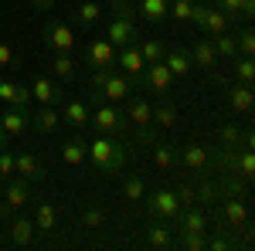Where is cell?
I'll return each instance as SVG.
<instances>
[{
    "mask_svg": "<svg viewBox=\"0 0 255 251\" xmlns=\"http://www.w3.org/2000/svg\"><path fill=\"white\" fill-rule=\"evenodd\" d=\"M89 160H92V167L102 170L106 176H116L126 170V160H129V150H126V143L116 139V136H96V143H89Z\"/></svg>",
    "mask_w": 255,
    "mask_h": 251,
    "instance_id": "obj_1",
    "label": "cell"
},
{
    "mask_svg": "<svg viewBox=\"0 0 255 251\" xmlns=\"http://www.w3.org/2000/svg\"><path fill=\"white\" fill-rule=\"evenodd\" d=\"M109 14H113V20H109V27H106V38L113 41L116 48H126V44H133V41L139 38L136 31V10H133V3H126V0H109Z\"/></svg>",
    "mask_w": 255,
    "mask_h": 251,
    "instance_id": "obj_2",
    "label": "cell"
},
{
    "mask_svg": "<svg viewBox=\"0 0 255 251\" xmlns=\"http://www.w3.org/2000/svg\"><path fill=\"white\" fill-rule=\"evenodd\" d=\"M92 92H99L109 102H126V95L133 92V82L119 75L116 68H92Z\"/></svg>",
    "mask_w": 255,
    "mask_h": 251,
    "instance_id": "obj_3",
    "label": "cell"
},
{
    "mask_svg": "<svg viewBox=\"0 0 255 251\" xmlns=\"http://www.w3.org/2000/svg\"><path fill=\"white\" fill-rule=\"evenodd\" d=\"M89 122H92L96 133H102V136H123L126 133V116L119 112L116 105H106L99 92H96V105L89 109Z\"/></svg>",
    "mask_w": 255,
    "mask_h": 251,
    "instance_id": "obj_4",
    "label": "cell"
},
{
    "mask_svg": "<svg viewBox=\"0 0 255 251\" xmlns=\"http://www.w3.org/2000/svg\"><path fill=\"white\" fill-rule=\"evenodd\" d=\"M177 78L170 75V68L163 65V61H150V65H143V72L136 75V82L133 85H139V88H146V92H153V95H170V88H174Z\"/></svg>",
    "mask_w": 255,
    "mask_h": 251,
    "instance_id": "obj_5",
    "label": "cell"
},
{
    "mask_svg": "<svg viewBox=\"0 0 255 251\" xmlns=\"http://www.w3.org/2000/svg\"><path fill=\"white\" fill-rule=\"evenodd\" d=\"M41 38H44V44L51 51H72L75 48V34H72V27L65 20H48L44 31H41Z\"/></svg>",
    "mask_w": 255,
    "mask_h": 251,
    "instance_id": "obj_6",
    "label": "cell"
},
{
    "mask_svg": "<svg viewBox=\"0 0 255 251\" xmlns=\"http://www.w3.org/2000/svg\"><path fill=\"white\" fill-rule=\"evenodd\" d=\"M116 44L109 38H96L89 48H85V65L92 68H116Z\"/></svg>",
    "mask_w": 255,
    "mask_h": 251,
    "instance_id": "obj_7",
    "label": "cell"
},
{
    "mask_svg": "<svg viewBox=\"0 0 255 251\" xmlns=\"http://www.w3.org/2000/svg\"><path fill=\"white\" fill-rule=\"evenodd\" d=\"M146 211L153 214V217H163V221H177V214H180V200H177L174 190H153V193H150V200H146Z\"/></svg>",
    "mask_w": 255,
    "mask_h": 251,
    "instance_id": "obj_8",
    "label": "cell"
},
{
    "mask_svg": "<svg viewBox=\"0 0 255 251\" xmlns=\"http://www.w3.org/2000/svg\"><path fill=\"white\" fill-rule=\"evenodd\" d=\"M27 88H31V98H38L41 105H58V102H65V88L48 75H34V82Z\"/></svg>",
    "mask_w": 255,
    "mask_h": 251,
    "instance_id": "obj_9",
    "label": "cell"
},
{
    "mask_svg": "<svg viewBox=\"0 0 255 251\" xmlns=\"http://www.w3.org/2000/svg\"><path fill=\"white\" fill-rule=\"evenodd\" d=\"M174 231H177V238H184V234H208V217H204V211H197L194 204L180 207Z\"/></svg>",
    "mask_w": 255,
    "mask_h": 251,
    "instance_id": "obj_10",
    "label": "cell"
},
{
    "mask_svg": "<svg viewBox=\"0 0 255 251\" xmlns=\"http://www.w3.org/2000/svg\"><path fill=\"white\" fill-rule=\"evenodd\" d=\"M0 129L7 136H20L24 129H31V109L24 105H10L3 116H0Z\"/></svg>",
    "mask_w": 255,
    "mask_h": 251,
    "instance_id": "obj_11",
    "label": "cell"
},
{
    "mask_svg": "<svg viewBox=\"0 0 255 251\" xmlns=\"http://www.w3.org/2000/svg\"><path fill=\"white\" fill-rule=\"evenodd\" d=\"M126 119H129L133 126H150V122H153V105L143 95L129 92V95H126Z\"/></svg>",
    "mask_w": 255,
    "mask_h": 251,
    "instance_id": "obj_12",
    "label": "cell"
},
{
    "mask_svg": "<svg viewBox=\"0 0 255 251\" xmlns=\"http://www.w3.org/2000/svg\"><path fill=\"white\" fill-rule=\"evenodd\" d=\"M163 65L170 68V75H174V78H187L191 72H194L191 51H184V48H167V51H163Z\"/></svg>",
    "mask_w": 255,
    "mask_h": 251,
    "instance_id": "obj_13",
    "label": "cell"
},
{
    "mask_svg": "<svg viewBox=\"0 0 255 251\" xmlns=\"http://www.w3.org/2000/svg\"><path fill=\"white\" fill-rule=\"evenodd\" d=\"M14 173L24 180H44V163L38 153H14Z\"/></svg>",
    "mask_w": 255,
    "mask_h": 251,
    "instance_id": "obj_14",
    "label": "cell"
},
{
    "mask_svg": "<svg viewBox=\"0 0 255 251\" xmlns=\"http://www.w3.org/2000/svg\"><path fill=\"white\" fill-rule=\"evenodd\" d=\"M221 214H225V224H228V228H249V204H245L242 197H235V193L225 200Z\"/></svg>",
    "mask_w": 255,
    "mask_h": 251,
    "instance_id": "obj_15",
    "label": "cell"
},
{
    "mask_svg": "<svg viewBox=\"0 0 255 251\" xmlns=\"http://www.w3.org/2000/svg\"><path fill=\"white\" fill-rule=\"evenodd\" d=\"M252 105H255V95H252V85H232L228 88V109L232 112H238V116H249L252 112Z\"/></svg>",
    "mask_w": 255,
    "mask_h": 251,
    "instance_id": "obj_16",
    "label": "cell"
},
{
    "mask_svg": "<svg viewBox=\"0 0 255 251\" xmlns=\"http://www.w3.org/2000/svg\"><path fill=\"white\" fill-rule=\"evenodd\" d=\"M116 65H123V72L136 82V75L143 72V65H146V61H143V55H139V48H136V41L116 51Z\"/></svg>",
    "mask_w": 255,
    "mask_h": 251,
    "instance_id": "obj_17",
    "label": "cell"
},
{
    "mask_svg": "<svg viewBox=\"0 0 255 251\" xmlns=\"http://www.w3.org/2000/svg\"><path fill=\"white\" fill-rule=\"evenodd\" d=\"M0 102H7V105H31V88L27 85H20V82H10V78H3L0 82Z\"/></svg>",
    "mask_w": 255,
    "mask_h": 251,
    "instance_id": "obj_18",
    "label": "cell"
},
{
    "mask_svg": "<svg viewBox=\"0 0 255 251\" xmlns=\"http://www.w3.org/2000/svg\"><path fill=\"white\" fill-rule=\"evenodd\" d=\"M106 10L99 7V0H82V3H75V10H72V20L79 24V27H96L99 24V17H102Z\"/></svg>",
    "mask_w": 255,
    "mask_h": 251,
    "instance_id": "obj_19",
    "label": "cell"
},
{
    "mask_svg": "<svg viewBox=\"0 0 255 251\" xmlns=\"http://www.w3.org/2000/svg\"><path fill=\"white\" fill-rule=\"evenodd\" d=\"M58 126H61V116L55 112V105H41L38 112H31V129H38L41 136L55 133Z\"/></svg>",
    "mask_w": 255,
    "mask_h": 251,
    "instance_id": "obj_20",
    "label": "cell"
},
{
    "mask_svg": "<svg viewBox=\"0 0 255 251\" xmlns=\"http://www.w3.org/2000/svg\"><path fill=\"white\" fill-rule=\"evenodd\" d=\"M191 61H194V68H215L218 65V51H215V44H211V38H201L194 41V48H191Z\"/></svg>",
    "mask_w": 255,
    "mask_h": 251,
    "instance_id": "obj_21",
    "label": "cell"
},
{
    "mask_svg": "<svg viewBox=\"0 0 255 251\" xmlns=\"http://www.w3.org/2000/svg\"><path fill=\"white\" fill-rule=\"evenodd\" d=\"M61 160H65L68 167H82V163L89 160V143L79 139V136L65 139V143H61Z\"/></svg>",
    "mask_w": 255,
    "mask_h": 251,
    "instance_id": "obj_22",
    "label": "cell"
},
{
    "mask_svg": "<svg viewBox=\"0 0 255 251\" xmlns=\"http://www.w3.org/2000/svg\"><path fill=\"white\" fill-rule=\"evenodd\" d=\"M146 241H150L153 248H174V245H177L174 224H167V221L160 217L157 224H150V231H146Z\"/></svg>",
    "mask_w": 255,
    "mask_h": 251,
    "instance_id": "obj_23",
    "label": "cell"
},
{
    "mask_svg": "<svg viewBox=\"0 0 255 251\" xmlns=\"http://www.w3.org/2000/svg\"><path fill=\"white\" fill-rule=\"evenodd\" d=\"M27 200H31V180H24V176H20V180H10V183H7V200H3V207H7V211H10V207L17 211Z\"/></svg>",
    "mask_w": 255,
    "mask_h": 251,
    "instance_id": "obj_24",
    "label": "cell"
},
{
    "mask_svg": "<svg viewBox=\"0 0 255 251\" xmlns=\"http://www.w3.org/2000/svg\"><path fill=\"white\" fill-rule=\"evenodd\" d=\"M177 160L187 167V170H204L208 167V150L201 143H191V146H180L177 150Z\"/></svg>",
    "mask_w": 255,
    "mask_h": 251,
    "instance_id": "obj_25",
    "label": "cell"
},
{
    "mask_svg": "<svg viewBox=\"0 0 255 251\" xmlns=\"http://www.w3.org/2000/svg\"><path fill=\"white\" fill-rule=\"evenodd\" d=\"M55 228H58V207H55L51 200H41L38 211H34V231L51 234Z\"/></svg>",
    "mask_w": 255,
    "mask_h": 251,
    "instance_id": "obj_26",
    "label": "cell"
},
{
    "mask_svg": "<svg viewBox=\"0 0 255 251\" xmlns=\"http://www.w3.org/2000/svg\"><path fill=\"white\" fill-rule=\"evenodd\" d=\"M61 122H68L72 129H82L89 122V105L82 98H68L65 102V112H61Z\"/></svg>",
    "mask_w": 255,
    "mask_h": 251,
    "instance_id": "obj_27",
    "label": "cell"
},
{
    "mask_svg": "<svg viewBox=\"0 0 255 251\" xmlns=\"http://www.w3.org/2000/svg\"><path fill=\"white\" fill-rule=\"evenodd\" d=\"M228 27H232L228 14H221L218 7H208V14H204V20H201V31H204L208 38H215V34H225Z\"/></svg>",
    "mask_w": 255,
    "mask_h": 251,
    "instance_id": "obj_28",
    "label": "cell"
},
{
    "mask_svg": "<svg viewBox=\"0 0 255 251\" xmlns=\"http://www.w3.org/2000/svg\"><path fill=\"white\" fill-rule=\"evenodd\" d=\"M136 3L143 20H150V24H160V20L170 17V0H136Z\"/></svg>",
    "mask_w": 255,
    "mask_h": 251,
    "instance_id": "obj_29",
    "label": "cell"
},
{
    "mask_svg": "<svg viewBox=\"0 0 255 251\" xmlns=\"http://www.w3.org/2000/svg\"><path fill=\"white\" fill-rule=\"evenodd\" d=\"M10 241H14L17 248H27V245L34 241V221H31V217H14V221H10Z\"/></svg>",
    "mask_w": 255,
    "mask_h": 251,
    "instance_id": "obj_30",
    "label": "cell"
},
{
    "mask_svg": "<svg viewBox=\"0 0 255 251\" xmlns=\"http://www.w3.org/2000/svg\"><path fill=\"white\" fill-rule=\"evenodd\" d=\"M150 146H153V163H157L163 173H167V170H174L177 163H180V160H177V150H174V146H167L163 139H153Z\"/></svg>",
    "mask_w": 255,
    "mask_h": 251,
    "instance_id": "obj_31",
    "label": "cell"
},
{
    "mask_svg": "<svg viewBox=\"0 0 255 251\" xmlns=\"http://www.w3.org/2000/svg\"><path fill=\"white\" fill-rule=\"evenodd\" d=\"M136 48H139V55H143L146 65L150 61H163V51H167V44L157 38H136Z\"/></svg>",
    "mask_w": 255,
    "mask_h": 251,
    "instance_id": "obj_32",
    "label": "cell"
},
{
    "mask_svg": "<svg viewBox=\"0 0 255 251\" xmlns=\"http://www.w3.org/2000/svg\"><path fill=\"white\" fill-rule=\"evenodd\" d=\"M51 72H55L61 82H68V78L75 75V61H72V51H55V58H51Z\"/></svg>",
    "mask_w": 255,
    "mask_h": 251,
    "instance_id": "obj_33",
    "label": "cell"
},
{
    "mask_svg": "<svg viewBox=\"0 0 255 251\" xmlns=\"http://www.w3.org/2000/svg\"><path fill=\"white\" fill-rule=\"evenodd\" d=\"M211 44H215L218 58H235V55H238L235 34H232V31H225V34H215V38H211Z\"/></svg>",
    "mask_w": 255,
    "mask_h": 251,
    "instance_id": "obj_34",
    "label": "cell"
},
{
    "mask_svg": "<svg viewBox=\"0 0 255 251\" xmlns=\"http://www.w3.org/2000/svg\"><path fill=\"white\" fill-rule=\"evenodd\" d=\"M123 193H126V200H143L146 197V183H143V176L129 173L123 180Z\"/></svg>",
    "mask_w": 255,
    "mask_h": 251,
    "instance_id": "obj_35",
    "label": "cell"
},
{
    "mask_svg": "<svg viewBox=\"0 0 255 251\" xmlns=\"http://www.w3.org/2000/svg\"><path fill=\"white\" fill-rule=\"evenodd\" d=\"M177 109L174 105H170V102H160L157 109H153V122H157V126H163V129H170V126H177Z\"/></svg>",
    "mask_w": 255,
    "mask_h": 251,
    "instance_id": "obj_36",
    "label": "cell"
},
{
    "mask_svg": "<svg viewBox=\"0 0 255 251\" xmlns=\"http://www.w3.org/2000/svg\"><path fill=\"white\" fill-rule=\"evenodd\" d=\"M235 48H238V55H242V58H252V51H255V34H252V27H242V31H235Z\"/></svg>",
    "mask_w": 255,
    "mask_h": 251,
    "instance_id": "obj_37",
    "label": "cell"
},
{
    "mask_svg": "<svg viewBox=\"0 0 255 251\" xmlns=\"http://www.w3.org/2000/svg\"><path fill=\"white\" fill-rule=\"evenodd\" d=\"M221 146L242 150V146H245V133H242L238 126H221Z\"/></svg>",
    "mask_w": 255,
    "mask_h": 251,
    "instance_id": "obj_38",
    "label": "cell"
},
{
    "mask_svg": "<svg viewBox=\"0 0 255 251\" xmlns=\"http://www.w3.org/2000/svg\"><path fill=\"white\" fill-rule=\"evenodd\" d=\"M102 224H106V211L102 207H85L82 211V228L85 231H99Z\"/></svg>",
    "mask_w": 255,
    "mask_h": 251,
    "instance_id": "obj_39",
    "label": "cell"
},
{
    "mask_svg": "<svg viewBox=\"0 0 255 251\" xmlns=\"http://www.w3.org/2000/svg\"><path fill=\"white\" fill-rule=\"evenodd\" d=\"M177 245L187 251H204L208 248V234H184V238H177Z\"/></svg>",
    "mask_w": 255,
    "mask_h": 251,
    "instance_id": "obj_40",
    "label": "cell"
},
{
    "mask_svg": "<svg viewBox=\"0 0 255 251\" xmlns=\"http://www.w3.org/2000/svg\"><path fill=\"white\" fill-rule=\"evenodd\" d=\"M235 75H238V82H242V85H252V78H255V61H252V58H238Z\"/></svg>",
    "mask_w": 255,
    "mask_h": 251,
    "instance_id": "obj_41",
    "label": "cell"
},
{
    "mask_svg": "<svg viewBox=\"0 0 255 251\" xmlns=\"http://www.w3.org/2000/svg\"><path fill=\"white\" fill-rule=\"evenodd\" d=\"M191 7H194V0H174V3H170V17H174L177 24H180V20L187 24V20H191Z\"/></svg>",
    "mask_w": 255,
    "mask_h": 251,
    "instance_id": "obj_42",
    "label": "cell"
},
{
    "mask_svg": "<svg viewBox=\"0 0 255 251\" xmlns=\"http://www.w3.org/2000/svg\"><path fill=\"white\" fill-rule=\"evenodd\" d=\"M242 3H245V0H215V7L221 14H228V20L242 17Z\"/></svg>",
    "mask_w": 255,
    "mask_h": 251,
    "instance_id": "obj_43",
    "label": "cell"
},
{
    "mask_svg": "<svg viewBox=\"0 0 255 251\" xmlns=\"http://www.w3.org/2000/svg\"><path fill=\"white\" fill-rule=\"evenodd\" d=\"M10 176H14V153L3 146L0 150V180H10Z\"/></svg>",
    "mask_w": 255,
    "mask_h": 251,
    "instance_id": "obj_44",
    "label": "cell"
},
{
    "mask_svg": "<svg viewBox=\"0 0 255 251\" xmlns=\"http://www.w3.org/2000/svg\"><path fill=\"white\" fill-rule=\"evenodd\" d=\"M14 65H17V51L7 41H0V68H14Z\"/></svg>",
    "mask_w": 255,
    "mask_h": 251,
    "instance_id": "obj_45",
    "label": "cell"
},
{
    "mask_svg": "<svg viewBox=\"0 0 255 251\" xmlns=\"http://www.w3.org/2000/svg\"><path fill=\"white\" fill-rule=\"evenodd\" d=\"M208 248L211 251H228V248H235V241L225 238V234H218V238H208Z\"/></svg>",
    "mask_w": 255,
    "mask_h": 251,
    "instance_id": "obj_46",
    "label": "cell"
},
{
    "mask_svg": "<svg viewBox=\"0 0 255 251\" xmlns=\"http://www.w3.org/2000/svg\"><path fill=\"white\" fill-rule=\"evenodd\" d=\"M174 193H177V200H180V207H191V204H197L194 187H180V190H174Z\"/></svg>",
    "mask_w": 255,
    "mask_h": 251,
    "instance_id": "obj_47",
    "label": "cell"
},
{
    "mask_svg": "<svg viewBox=\"0 0 255 251\" xmlns=\"http://www.w3.org/2000/svg\"><path fill=\"white\" fill-rule=\"evenodd\" d=\"M197 200H215V197H218V190H215V187H211V183H204V187H197Z\"/></svg>",
    "mask_w": 255,
    "mask_h": 251,
    "instance_id": "obj_48",
    "label": "cell"
},
{
    "mask_svg": "<svg viewBox=\"0 0 255 251\" xmlns=\"http://www.w3.org/2000/svg\"><path fill=\"white\" fill-rule=\"evenodd\" d=\"M31 3H34L38 10H51V7H55V0H31Z\"/></svg>",
    "mask_w": 255,
    "mask_h": 251,
    "instance_id": "obj_49",
    "label": "cell"
},
{
    "mask_svg": "<svg viewBox=\"0 0 255 251\" xmlns=\"http://www.w3.org/2000/svg\"><path fill=\"white\" fill-rule=\"evenodd\" d=\"M7 139H10V136H7V133H3V129H0V150L7 146Z\"/></svg>",
    "mask_w": 255,
    "mask_h": 251,
    "instance_id": "obj_50",
    "label": "cell"
},
{
    "mask_svg": "<svg viewBox=\"0 0 255 251\" xmlns=\"http://www.w3.org/2000/svg\"><path fill=\"white\" fill-rule=\"evenodd\" d=\"M126 3H136V0H126Z\"/></svg>",
    "mask_w": 255,
    "mask_h": 251,
    "instance_id": "obj_51",
    "label": "cell"
},
{
    "mask_svg": "<svg viewBox=\"0 0 255 251\" xmlns=\"http://www.w3.org/2000/svg\"><path fill=\"white\" fill-rule=\"evenodd\" d=\"M0 20H3V10H0Z\"/></svg>",
    "mask_w": 255,
    "mask_h": 251,
    "instance_id": "obj_52",
    "label": "cell"
},
{
    "mask_svg": "<svg viewBox=\"0 0 255 251\" xmlns=\"http://www.w3.org/2000/svg\"><path fill=\"white\" fill-rule=\"evenodd\" d=\"M0 82H3V75H0Z\"/></svg>",
    "mask_w": 255,
    "mask_h": 251,
    "instance_id": "obj_53",
    "label": "cell"
}]
</instances>
